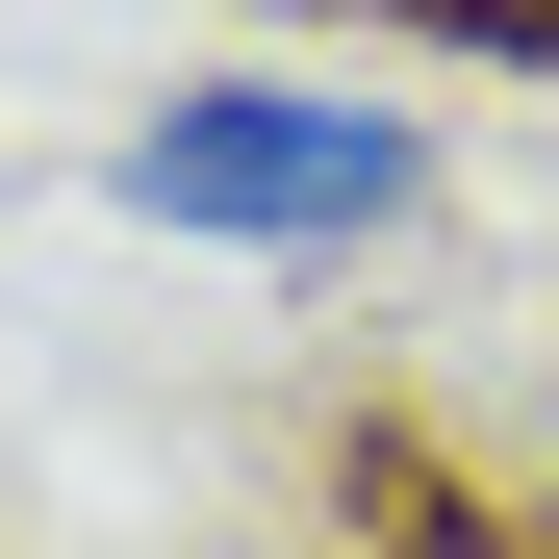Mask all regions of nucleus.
I'll use <instances>...</instances> for the list:
<instances>
[{"mask_svg": "<svg viewBox=\"0 0 559 559\" xmlns=\"http://www.w3.org/2000/svg\"><path fill=\"white\" fill-rule=\"evenodd\" d=\"M103 204L178 229V254H382V229H432V128L382 103V76L229 51V76H153V103L103 128Z\"/></svg>", "mask_w": 559, "mask_h": 559, "instance_id": "obj_1", "label": "nucleus"}, {"mask_svg": "<svg viewBox=\"0 0 559 559\" xmlns=\"http://www.w3.org/2000/svg\"><path fill=\"white\" fill-rule=\"evenodd\" d=\"M407 559H509V534H407Z\"/></svg>", "mask_w": 559, "mask_h": 559, "instance_id": "obj_2", "label": "nucleus"}]
</instances>
